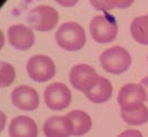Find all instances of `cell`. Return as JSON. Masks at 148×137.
Wrapping results in <instances>:
<instances>
[{
    "label": "cell",
    "mask_w": 148,
    "mask_h": 137,
    "mask_svg": "<svg viewBox=\"0 0 148 137\" xmlns=\"http://www.w3.org/2000/svg\"><path fill=\"white\" fill-rule=\"evenodd\" d=\"M72 95L69 87L63 83H52L44 91L45 104L52 111H61L71 104Z\"/></svg>",
    "instance_id": "cell-7"
},
{
    "label": "cell",
    "mask_w": 148,
    "mask_h": 137,
    "mask_svg": "<svg viewBox=\"0 0 148 137\" xmlns=\"http://www.w3.org/2000/svg\"><path fill=\"white\" fill-rule=\"evenodd\" d=\"M92 38L99 43H108L117 36V23L114 17L108 13L95 16L90 23Z\"/></svg>",
    "instance_id": "cell-3"
},
{
    "label": "cell",
    "mask_w": 148,
    "mask_h": 137,
    "mask_svg": "<svg viewBox=\"0 0 148 137\" xmlns=\"http://www.w3.org/2000/svg\"><path fill=\"white\" fill-rule=\"evenodd\" d=\"M133 2H134V0H115L116 8H121V9L128 8Z\"/></svg>",
    "instance_id": "cell-20"
},
{
    "label": "cell",
    "mask_w": 148,
    "mask_h": 137,
    "mask_svg": "<svg viewBox=\"0 0 148 137\" xmlns=\"http://www.w3.org/2000/svg\"><path fill=\"white\" fill-rule=\"evenodd\" d=\"M59 14L54 8L45 5L34 7L27 14V22L38 31H50L56 25Z\"/></svg>",
    "instance_id": "cell-4"
},
{
    "label": "cell",
    "mask_w": 148,
    "mask_h": 137,
    "mask_svg": "<svg viewBox=\"0 0 148 137\" xmlns=\"http://www.w3.org/2000/svg\"><path fill=\"white\" fill-rule=\"evenodd\" d=\"M130 33L136 42L148 44V14L142 16L133 20L130 25Z\"/></svg>",
    "instance_id": "cell-15"
},
{
    "label": "cell",
    "mask_w": 148,
    "mask_h": 137,
    "mask_svg": "<svg viewBox=\"0 0 148 137\" xmlns=\"http://www.w3.org/2000/svg\"><path fill=\"white\" fill-rule=\"evenodd\" d=\"M56 40L59 47L68 51H77L86 42L85 31L76 22H65L60 25L56 33Z\"/></svg>",
    "instance_id": "cell-1"
},
{
    "label": "cell",
    "mask_w": 148,
    "mask_h": 137,
    "mask_svg": "<svg viewBox=\"0 0 148 137\" xmlns=\"http://www.w3.org/2000/svg\"><path fill=\"white\" fill-rule=\"evenodd\" d=\"M16 77L14 68L10 63L0 61V87L9 86Z\"/></svg>",
    "instance_id": "cell-17"
},
{
    "label": "cell",
    "mask_w": 148,
    "mask_h": 137,
    "mask_svg": "<svg viewBox=\"0 0 148 137\" xmlns=\"http://www.w3.org/2000/svg\"><path fill=\"white\" fill-rule=\"evenodd\" d=\"M56 1L63 7H73L77 3L79 0H56Z\"/></svg>",
    "instance_id": "cell-21"
},
{
    "label": "cell",
    "mask_w": 148,
    "mask_h": 137,
    "mask_svg": "<svg viewBox=\"0 0 148 137\" xmlns=\"http://www.w3.org/2000/svg\"><path fill=\"white\" fill-rule=\"evenodd\" d=\"M140 84H142L144 88H145V92H146V101L148 102V76L144 77L142 81H140Z\"/></svg>",
    "instance_id": "cell-23"
},
{
    "label": "cell",
    "mask_w": 148,
    "mask_h": 137,
    "mask_svg": "<svg viewBox=\"0 0 148 137\" xmlns=\"http://www.w3.org/2000/svg\"><path fill=\"white\" fill-rule=\"evenodd\" d=\"M90 1H91V5L96 10H101V11H107L116 8L115 0H90Z\"/></svg>",
    "instance_id": "cell-18"
},
{
    "label": "cell",
    "mask_w": 148,
    "mask_h": 137,
    "mask_svg": "<svg viewBox=\"0 0 148 137\" xmlns=\"http://www.w3.org/2000/svg\"><path fill=\"white\" fill-rule=\"evenodd\" d=\"M72 126V136H83L90 132L92 127V119L87 113L74 110L66 115Z\"/></svg>",
    "instance_id": "cell-14"
},
{
    "label": "cell",
    "mask_w": 148,
    "mask_h": 137,
    "mask_svg": "<svg viewBox=\"0 0 148 137\" xmlns=\"http://www.w3.org/2000/svg\"><path fill=\"white\" fill-rule=\"evenodd\" d=\"M9 42L18 50H28L34 43V33L29 27L13 25L8 29Z\"/></svg>",
    "instance_id": "cell-10"
},
{
    "label": "cell",
    "mask_w": 148,
    "mask_h": 137,
    "mask_svg": "<svg viewBox=\"0 0 148 137\" xmlns=\"http://www.w3.org/2000/svg\"><path fill=\"white\" fill-rule=\"evenodd\" d=\"M99 62L105 71L112 74H122L126 72L132 63V58L126 49L122 47H113L99 56Z\"/></svg>",
    "instance_id": "cell-2"
},
{
    "label": "cell",
    "mask_w": 148,
    "mask_h": 137,
    "mask_svg": "<svg viewBox=\"0 0 148 137\" xmlns=\"http://www.w3.org/2000/svg\"><path fill=\"white\" fill-rule=\"evenodd\" d=\"M43 133L45 137L72 136V126L68 116H52L44 122Z\"/></svg>",
    "instance_id": "cell-11"
},
{
    "label": "cell",
    "mask_w": 148,
    "mask_h": 137,
    "mask_svg": "<svg viewBox=\"0 0 148 137\" xmlns=\"http://www.w3.org/2000/svg\"><path fill=\"white\" fill-rule=\"evenodd\" d=\"M3 44H5V37H3V33L0 30V49L3 47Z\"/></svg>",
    "instance_id": "cell-24"
},
{
    "label": "cell",
    "mask_w": 148,
    "mask_h": 137,
    "mask_svg": "<svg viewBox=\"0 0 148 137\" xmlns=\"http://www.w3.org/2000/svg\"><path fill=\"white\" fill-rule=\"evenodd\" d=\"M27 71L33 81L47 82L54 76L56 65L51 58L38 54L29 59L27 63Z\"/></svg>",
    "instance_id": "cell-6"
},
{
    "label": "cell",
    "mask_w": 148,
    "mask_h": 137,
    "mask_svg": "<svg viewBox=\"0 0 148 137\" xmlns=\"http://www.w3.org/2000/svg\"><path fill=\"white\" fill-rule=\"evenodd\" d=\"M112 94H113L112 83L106 77L99 76L97 82L88 91L85 92V96L87 97V100H90L93 103L101 104L110 100Z\"/></svg>",
    "instance_id": "cell-13"
},
{
    "label": "cell",
    "mask_w": 148,
    "mask_h": 137,
    "mask_svg": "<svg viewBox=\"0 0 148 137\" xmlns=\"http://www.w3.org/2000/svg\"><path fill=\"white\" fill-rule=\"evenodd\" d=\"M117 137H143V134L137 129H127L121 133Z\"/></svg>",
    "instance_id": "cell-19"
},
{
    "label": "cell",
    "mask_w": 148,
    "mask_h": 137,
    "mask_svg": "<svg viewBox=\"0 0 148 137\" xmlns=\"http://www.w3.org/2000/svg\"><path fill=\"white\" fill-rule=\"evenodd\" d=\"M6 123H7L6 114L0 111V133L3 131V128H5V126H6Z\"/></svg>",
    "instance_id": "cell-22"
},
{
    "label": "cell",
    "mask_w": 148,
    "mask_h": 137,
    "mask_svg": "<svg viewBox=\"0 0 148 137\" xmlns=\"http://www.w3.org/2000/svg\"><path fill=\"white\" fill-rule=\"evenodd\" d=\"M146 101V92L142 84L128 83L121 87L117 95L118 105L123 112H134L140 108Z\"/></svg>",
    "instance_id": "cell-5"
},
{
    "label": "cell",
    "mask_w": 148,
    "mask_h": 137,
    "mask_svg": "<svg viewBox=\"0 0 148 137\" xmlns=\"http://www.w3.org/2000/svg\"><path fill=\"white\" fill-rule=\"evenodd\" d=\"M121 116L124 122L130 125H143L148 122V108L143 105L140 108L134 112H123L121 111Z\"/></svg>",
    "instance_id": "cell-16"
},
{
    "label": "cell",
    "mask_w": 148,
    "mask_h": 137,
    "mask_svg": "<svg viewBox=\"0 0 148 137\" xmlns=\"http://www.w3.org/2000/svg\"><path fill=\"white\" fill-rule=\"evenodd\" d=\"M12 104L19 110L23 111H34L38 108L40 99L39 94L33 87L27 85L17 86L11 93Z\"/></svg>",
    "instance_id": "cell-9"
},
{
    "label": "cell",
    "mask_w": 148,
    "mask_h": 137,
    "mask_svg": "<svg viewBox=\"0 0 148 137\" xmlns=\"http://www.w3.org/2000/svg\"><path fill=\"white\" fill-rule=\"evenodd\" d=\"M99 75L94 68L87 64H76L70 71V82L76 90L86 92L97 82Z\"/></svg>",
    "instance_id": "cell-8"
},
{
    "label": "cell",
    "mask_w": 148,
    "mask_h": 137,
    "mask_svg": "<svg viewBox=\"0 0 148 137\" xmlns=\"http://www.w3.org/2000/svg\"><path fill=\"white\" fill-rule=\"evenodd\" d=\"M10 137H38L36 122L28 116H17L9 125Z\"/></svg>",
    "instance_id": "cell-12"
}]
</instances>
